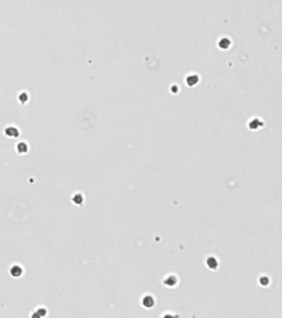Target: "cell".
<instances>
[{
    "instance_id": "cell-9",
    "label": "cell",
    "mask_w": 282,
    "mask_h": 318,
    "mask_svg": "<svg viewBox=\"0 0 282 318\" xmlns=\"http://www.w3.org/2000/svg\"><path fill=\"white\" fill-rule=\"evenodd\" d=\"M27 98L28 97H27V95L26 94H22V95H20V100L22 101H22H24V102H25V101L27 100Z\"/></svg>"
},
{
    "instance_id": "cell-8",
    "label": "cell",
    "mask_w": 282,
    "mask_h": 318,
    "mask_svg": "<svg viewBox=\"0 0 282 318\" xmlns=\"http://www.w3.org/2000/svg\"><path fill=\"white\" fill-rule=\"evenodd\" d=\"M261 280H263V282L261 281V283H262V285H264V286H266L267 283L269 282V279L267 277H261Z\"/></svg>"
},
{
    "instance_id": "cell-4",
    "label": "cell",
    "mask_w": 282,
    "mask_h": 318,
    "mask_svg": "<svg viewBox=\"0 0 282 318\" xmlns=\"http://www.w3.org/2000/svg\"><path fill=\"white\" fill-rule=\"evenodd\" d=\"M154 299L151 296H146L144 297L143 299H142V305H143L145 307H153L154 305Z\"/></svg>"
},
{
    "instance_id": "cell-7",
    "label": "cell",
    "mask_w": 282,
    "mask_h": 318,
    "mask_svg": "<svg viewBox=\"0 0 282 318\" xmlns=\"http://www.w3.org/2000/svg\"><path fill=\"white\" fill-rule=\"evenodd\" d=\"M73 202L76 205H81L83 202V196L81 194H76L73 197Z\"/></svg>"
},
{
    "instance_id": "cell-2",
    "label": "cell",
    "mask_w": 282,
    "mask_h": 318,
    "mask_svg": "<svg viewBox=\"0 0 282 318\" xmlns=\"http://www.w3.org/2000/svg\"><path fill=\"white\" fill-rule=\"evenodd\" d=\"M10 274L12 275V277H20L21 275L22 274V268L20 266L14 265V266L11 268Z\"/></svg>"
},
{
    "instance_id": "cell-1",
    "label": "cell",
    "mask_w": 282,
    "mask_h": 318,
    "mask_svg": "<svg viewBox=\"0 0 282 318\" xmlns=\"http://www.w3.org/2000/svg\"><path fill=\"white\" fill-rule=\"evenodd\" d=\"M206 264L207 266L210 269H216L218 266V260L216 259L214 257H209L207 258V261H206Z\"/></svg>"
},
{
    "instance_id": "cell-6",
    "label": "cell",
    "mask_w": 282,
    "mask_h": 318,
    "mask_svg": "<svg viewBox=\"0 0 282 318\" xmlns=\"http://www.w3.org/2000/svg\"><path fill=\"white\" fill-rule=\"evenodd\" d=\"M17 152L19 153H25L27 151V145L24 144V143H19L17 144Z\"/></svg>"
},
{
    "instance_id": "cell-3",
    "label": "cell",
    "mask_w": 282,
    "mask_h": 318,
    "mask_svg": "<svg viewBox=\"0 0 282 318\" xmlns=\"http://www.w3.org/2000/svg\"><path fill=\"white\" fill-rule=\"evenodd\" d=\"M5 134L7 136L10 137V138H17L19 135V133H18L17 129L16 128L8 127V128H7L5 129Z\"/></svg>"
},
{
    "instance_id": "cell-5",
    "label": "cell",
    "mask_w": 282,
    "mask_h": 318,
    "mask_svg": "<svg viewBox=\"0 0 282 318\" xmlns=\"http://www.w3.org/2000/svg\"><path fill=\"white\" fill-rule=\"evenodd\" d=\"M164 283L166 285V286H169V287H173L175 286L176 283H177V277H175L173 275H170L168 277H166L165 279Z\"/></svg>"
}]
</instances>
